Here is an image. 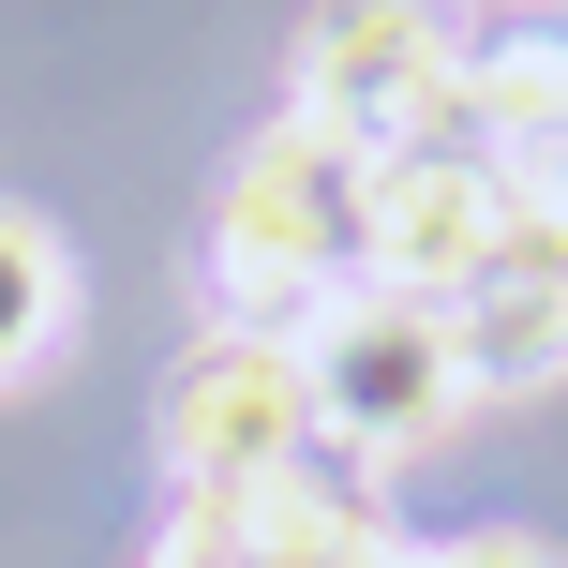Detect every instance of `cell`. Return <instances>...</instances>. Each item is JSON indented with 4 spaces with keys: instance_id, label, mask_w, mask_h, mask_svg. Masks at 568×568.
Wrapping results in <instances>:
<instances>
[{
    "instance_id": "6da1fadb",
    "label": "cell",
    "mask_w": 568,
    "mask_h": 568,
    "mask_svg": "<svg viewBox=\"0 0 568 568\" xmlns=\"http://www.w3.org/2000/svg\"><path fill=\"white\" fill-rule=\"evenodd\" d=\"M374 165L389 150L329 135V120H270L225 180V225H210V284H225V329L255 344H300L314 300L359 284V210H374Z\"/></svg>"
},
{
    "instance_id": "7a4b0ae2",
    "label": "cell",
    "mask_w": 568,
    "mask_h": 568,
    "mask_svg": "<svg viewBox=\"0 0 568 568\" xmlns=\"http://www.w3.org/2000/svg\"><path fill=\"white\" fill-rule=\"evenodd\" d=\"M284 75H300L284 120H329V135H359V150H479L464 45L434 30V0H329Z\"/></svg>"
},
{
    "instance_id": "3957f363",
    "label": "cell",
    "mask_w": 568,
    "mask_h": 568,
    "mask_svg": "<svg viewBox=\"0 0 568 568\" xmlns=\"http://www.w3.org/2000/svg\"><path fill=\"white\" fill-rule=\"evenodd\" d=\"M300 389H314V434H329V449H359V464L419 449V434H449V404H464L449 314L389 300V284H344V300H314V329H300Z\"/></svg>"
},
{
    "instance_id": "277c9868",
    "label": "cell",
    "mask_w": 568,
    "mask_h": 568,
    "mask_svg": "<svg viewBox=\"0 0 568 568\" xmlns=\"http://www.w3.org/2000/svg\"><path fill=\"white\" fill-rule=\"evenodd\" d=\"M150 568H404V539L374 509V464L314 434L255 494H180V524H165Z\"/></svg>"
},
{
    "instance_id": "5b68a950",
    "label": "cell",
    "mask_w": 568,
    "mask_h": 568,
    "mask_svg": "<svg viewBox=\"0 0 568 568\" xmlns=\"http://www.w3.org/2000/svg\"><path fill=\"white\" fill-rule=\"evenodd\" d=\"M314 449V389H300V344H255V329H210L195 359L165 374V464L180 494H255Z\"/></svg>"
},
{
    "instance_id": "8992f818",
    "label": "cell",
    "mask_w": 568,
    "mask_h": 568,
    "mask_svg": "<svg viewBox=\"0 0 568 568\" xmlns=\"http://www.w3.org/2000/svg\"><path fill=\"white\" fill-rule=\"evenodd\" d=\"M494 225H509L494 150H389V165H374V210H359V284L449 314L464 284L494 270Z\"/></svg>"
},
{
    "instance_id": "52a82bcc",
    "label": "cell",
    "mask_w": 568,
    "mask_h": 568,
    "mask_svg": "<svg viewBox=\"0 0 568 568\" xmlns=\"http://www.w3.org/2000/svg\"><path fill=\"white\" fill-rule=\"evenodd\" d=\"M449 359H464V389H554L568 374V284H464Z\"/></svg>"
},
{
    "instance_id": "ba28073f",
    "label": "cell",
    "mask_w": 568,
    "mask_h": 568,
    "mask_svg": "<svg viewBox=\"0 0 568 568\" xmlns=\"http://www.w3.org/2000/svg\"><path fill=\"white\" fill-rule=\"evenodd\" d=\"M464 120H479V150H568V45L554 30H494L464 60Z\"/></svg>"
},
{
    "instance_id": "9c48e42d",
    "label": "cell",
    "mask_w": 568,
    "mask_h": 568,
    "mask_svg": "<svg viewBox=\"0 0 568 568\" xmlns=\"http://www.w3.org/2000/svg\"><path fill=\"white\" fill-rule=\"evenodd\" d=\"M60 314H75V270H60V240L30 225V210H0V389H16V374L60 344Z\"/></svg>"
},
{
    "instance_id": "30bf717a",
    "label": "cell",
    "mask_w": 568,
    "mask_h": 568,
    "mask_svg": "<svg viewBox=\"0 0 568 568\" xmlns=\"http://www.w3.org/2000/svg\"><path fill=\"white\" fill-rule=\"evenodd\" d=\"M404 568H554L539 539H434V554H404Z\"/></svg>"
}]
</instances>
